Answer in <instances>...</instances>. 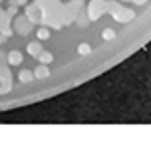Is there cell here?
<instances>
[{"label":"cell","mask_w":151,"mask_h":156,"mask_svg":"<svg viewBox=\"0 0 151 156\" xmlns=\"http://www.w3.org/2000/svg\"><path fill=\"white\" fill-rule=\"evenodd\" d=\"M8 61H10V63H20V61H22V53H18V51H12L10 55H8Z\"/></svg>","instance_id":"cell-1"},{"label":"cell","mask_w":151,"mask_h":156,"mask_svg":"<svg viewBox=\"0 0 151 156\" xmlns=\"http://www.w3.org/2000/svg\"><path fill=\"white\" fill-rule=\"evenodd\" d=\"M28 51H30L32 55L38 57L40 53H42V48H40V44H30V46H28Z\"/></svg>","instance_id":"cell-2"},{"label":"cell","mask_w":151,"mask_h":156,"mask_svg":"<svg viewBox=\"0 0 151 156\" xmlns=\"http://www.w3.org/2000/svg\"><path fill=\"white\" fill-rule=\"evenodd\" d=\"M77 51H80L81 55H85V53H89V46H88V44H81V46L77 48Z\"/></svg>","instance_id":"cell-3"},{"label":"cell","mask_w":151,"mask_h":156,"mask_svg":"<svg viewBox=\"0 0 151 156\" xmlns=\"http://www.w3.org/2000/svg\"><path fill=\"white\" fill-rule=\"evenodd\" d=\"M36 75H38V77H48V69H46V67H38Z\"/></svg>","instance_id":"cell-4"},{"label":"cell","mask_w":151,"mask_h":156,"mask_svg":"<svg viewBox=\"0 0 151 156\" xmlns=\"http://www.w3.org/2000/svg\"><path fill=\"white\" fill-rule=\"evenodd\" d=\"M113 36H115V32H113V30H105L104 32V38L105 40H113Z\"/></svg>","instance_id":"cell-5"},{"label":"cell","mask_w":151,"mask_h":156,"mask_svg":"<svg viewBox=\"0 0 151 156\" xmlns=\"http://www.w3.org/2000/svg\"><path fill=\"white\" fill-rule=\"evenodd\" d=\"M20 79H22V81H30V79H32V75H30L28 71H22V73H20Z\"/></svg>","instance_id":"cell-6"},{"label":"cell","mask_w":151,"mask_h":156,"mask_svg":"<svg viewBox=\"0 0 151 156\" xmlns=\"http://www.w3.org/2000/svg\"><path fill=\"white\" fill-rule=\"evenodd\" d=\"M38 38L46 40V38H48V30H40V32H38Z\"/></svg>","instance_id":"cell-7"}]
</instances>
